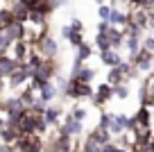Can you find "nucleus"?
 <instances>
[{
	"label": "nucleus",
	"mask_w": 154,
	"mask_h": 152,
	"mask_svg": "<svg viewBox=\"0 0 154 152\" xmlns=\"http://www.w3.org/2000/svg\"><path fill=\"white\" fill-rule=\"evenodd\" d=\"M140 48L154 55V34H145V36L140 39Z\"/></svg>",
	"instance_id": "nucleus-28"
},
{
	"label": "nucleus",
	"mask_w": 154,
	"mask_h": 152,
	"mask_svg": "<svg viewBox=\"0 0 154 152\" xmlns=\"http://www.w3.org/2000/svg\"><path fill=\"white\" fill-rule=\"evenodd\" d=\"M29 77H32V71H29V66L25 62L18 64V68H16L14 73H11L9 77H7V89L9 91H20L23 86L29 84Z\"/></svg>",
	"instance_id": "nucleus-3"
},
{
	"label": "nucleus",
	"mask_w": 154,
	"mask_h": 152,
	"mask_svg": "<svg viewBox=\"0 0 154 152\" xmlns=\"http://www.w3.org/2000/svg\"><path fill=\"white\" fill-rule=\"evenodd\" d=\"M147 147H149V152H154V138L149 141V145H147Z\"/></svg>",
	"instance_id": "nucleus-37"
},
{
	"label": "nucleus",
	"mask_w": 154,
	"mask_h": 152,
	"mask_svg": "<svg viewBox=\"0 0 154 152\" xmlns=\"http://www.w3.org/2000/svg\"><path fill=\"white\" fill-rule=\"evenodd\" d=\"M70 32H72V30H70V25H61V30H59V34H61V39H63V41H68Z\"/></svg>",
	"instance_id": "nucleus-33"
},
{
	"label": "nucleus",
	"mask_w": 154,
	"mask_h": 152,
	"mask_svg": "<svg viewBox=\"0 0 154 152\" xmlns=\"http://www.w3.org/2000/svg\"><path fill=\"white\" fill-rule=\"evenodd\" d=\"M100 152H118V145H116L113 141H111V143H104V145L100 147Z\"/></svg>",
	"instance_id": "nucleus-32"
},
{
	"label": "nucleus",
	"mask_w": 154,
	"mask_h": 152,
	"mask_svg": "<svg viewBox=\"0 0 154 152\" xmlns=\"http://www.w3.org/2000/svg\"><path fill=\"white\" fill-rule=\"evenodd\" d=\"M68 116H70L72 120H77V123H84V120H86V116H88V109H86V107L75 105L70 111H68Z\"/></svg>",
	"instance_id": "nucleus-23"
},
{
	"label": "nucleus",
	"mask_w": 154,
	"mask_h": 152,
	"mask_svg": "<svg viewBox=\"0 0 154 152\" xmlns=\"http://www.w3.org/2000/svg\"><path fill=\"white\" fill-rule=\"evenodd\" d=\"M61 93H63L66 100H86V98L93 95V84H84V82H77V80H68Z\"/></svg>",
	"instance_id": "nucleus-1"
},
{
	"label": "nucleus",
	"mask_w": 154,
	"mask_h": 152,
	"mask_svg": "<svg viewBox=\"0 0 154 152\" xmlns=\"http://www.w3.org/2000/svg\"><path fill=\"white\" fill-rule=\"evenodd\" d=\"M75 57L77 59H82V62H86V59L88 57H91V55H93V43H86V41H84L82 43V46H79V48H75Z\"/></svg>",
	"instance_id": "nucleus-24"
},
{
	"label": "nucleus",
	"mask_w": 154,
	"mask_h": 152,
	"mask_svg": "<svg viewBox=\"0 0 154 152\" xmlns=\"http://www.w3.org/2000/svg\"><path fill=\"white\" fill-rule=\"evenodd\" d=\"M29 50H32V46H29L27 41H14L5 55H9V57L16 59V62H25V59H27V55H29Z\"/></svg>",
	"instance_id": "nucleus-7"
},
{
	"label": "nucleus",
	"mask_w": 154,
	"mask_h": 152,
	"mask_svg": "<svg viewBox=\"0 0 154 152\" xmlns=\"http://www.w3.org/2000/svg\"><path fill=\"white\" fill-rule=\"evenodd\" d=\"M111 123H113V114L111 111H100V120H97V127H104L109 129Z\"/></svg>",
	"instance_id": "nucleus-27"
},
{
	"label": "nucleus",
	"mask_w": 154,
	"mask_h": 152,
	"mask_svg": "<svg viewBox=\"0 0 154 152\" xmlns=\"http://www.w3.org/2000/svg\"><path fill=\"white\" fill-rule=\"evenodd\" d=\"M59 93H61V91L54 86V82H48L43 89L38 91V100H41V102H45V105H52L54 98H59Z\"/></svg>",
	"instance_id": "nucleus-13"
},
{
	"label": "nucleus",
	"mask_w": 154,
	"mask_h": 152,
	"mask_svg": "<svg viewBox=\"0 0 154 152\" xmlns=\"http://www.w3.org/2000/svg\"><path fill=\"white\" fill-rule=\"evenodd\" d=\"M104 82H106V84H111V86L127 84V80H125V75H122V71H120V68H109V71H106Z\"/></svg>",
	"instance_id": "nucleus-21"
},
{
	"label": "nucleus",
	"mask_w": 154,
	"mask_h": 152,
	"mask_svg": "<svg viewBox=\"0 0 154 152\" xmlns=\"http://www.w3.org/2000/svg\"><path fill=\"white\" fill-rule=\"evenodd\" d=\"M113 98L127 100V98H129V84H118V86H113Z\"/></svg>",
	"instance_id": "nucleus-26"
},
{
	"label": "nucleus",
	"mask_w": 154,
	"mask_h": 152,
	"mask_svg": "<svg viewBox=\"0 0 154 152\" xmlns=\"http://www.w3.org/2000/svg\"><path fill=\"white\" fill-rule=\"evenodd\" d=\"M109 14H111V5H97V16H100V21H106L109 18Z\"/></svg>",
	"instance_id": "nucleus-30"
},
{
	"label": "nucleus",
	"mask_w": 154,
	"mask_h": 152,
	"mask_svg": "<svg viewBox=\"0 0 154 152\" xmlns=\"http://www.w3.org/2000/svg\"><path fill=\"white\" fill-rule=\"evenodd\" d=\"M27 107L20 102L18 95H9V98H2V114H9V111H23Z\"/></svg>",
	"instance_id": "nucleus-17"
},
{
	"label": "nucleus",
	"mask_w": 154,
	"mask_h": 152,
	"mask_svg": "<svg viewBox=\"0 0 154 152\" xmlns=\"http://www.w3.org/2000/svg\"><path fill=\"white\" fill-rule=\"evenodd\" d=\"M111 100H113V86L106 84V82H100V84L93 89V95H91L93 107L102 109V107H104L106 102H111Z\"/></svg>",
	"instance_id": "nucleus-5"
},
{
	"label": "nucleus",
	"mask_w": 154,
	"mask_h": 152,
	"mask_svg": "<svg viewBox=\"0 0 154 152\" xmlns=\"http://www.w3.org/2000/svg\"><path fill=\"white\" fill-rule=\"evenodd\" d=\"M18 129L16 127H9V125H7V127H2L0 129V143H5V145H14L16 141H18Z\"/></svg>",
	"instance_id": "nucleus-20"
},
{
	"label": "nucleus",
	"mask_w": 154,
	"mask_h": 152,
	"mask_svg": "<svg viewBox=\"0 0 154 152\" xmlns=\"http://www.w3.org/2000/svg\"><path fill=\"white\" fill-rule=\"evenodd\" d=\"M11 23H16V21H14V14H11L9 5H5V7H0V27L5 30V27H9Z\"/></svg>",
	"instance_id": "nucleus-22"
},
{
	"label": "nucleus",
	"mask_w": 154,
	"mask_h": 152,
	"mask_svg": "<svg viewBox=\"0 0 154 152\" xmlns=\"http://www.w3.org/2000/svg\"><path fill=\"white\" fill-rule=\"evenodd\" d=\"M16 95L20 98V102H23V105L27 107V109H29V107H32L34 102L38 100V93H36V91H34V89H32L29 84H27V86H23V89H20V91H18Z\"/></svg>",
	"instance_id": "nucleus-18"
},
{
	"label": "nucleus",
	"mask_w": 154,
	"mask_h": 152,
	"mask_svg": "<svg viewBox=\"0 0 154 152\" xmlns=\"http://www.w3.org/2000/svg\"><path fill=\"white\" fill-rule=\"evenodd\" d=\"M0 114H2V98H0Z\"/></svg>",
	"instance_id": "nucleus-39"
},
{
	"label": "nucleus",
	"mask_w": 154,
	"mask_h": 152,
	"mask_svg": "<svg viewBox=\"0 0 154 152\" xmlns=\"http://www.w3.org/2000/svg\"><path fill=\"white\" fill-rule=\"evenodd\" d=\"M106 39H109L111 50H120V48H122V41H125L122 27H113V25H111V27H109V32H106Z\"/></svg>",
	"instance_id": "nucleus-15"
},
{
	"label": "nucleus",
	"mask_w": 154,
	"mask_h": 152,
	"mask_svg": "<svg viewBox=\"0 0 154 152\" xmlns=\"http://www.w3.org/2000/svg\"><path fill=\"white\" fill-rule=\"evenodd\" d=\"M34 48H36V52L43 59H57L59 57V43H57V39H54L50 32L45 34L43 39H38V41L34 43Z\"/></svg>",
	"instance_id": "nucleus-4"
},
{
	"label": "nucleus",
	"mask_w": 154,
	"mask_h": 152,
	"mask_svg": "<svg viewBox=\"0 0 154 152\" xmlns=\"http://www.w3.org/2000/svg\"><path fill=\"white\" fill-rule=\"evenodd\" d=\"M152 107L154 105H149V107H138V111L134 114V120H136V125L138 127H152ZM154 129V127H152Z\"/></svg>",
	"instance_id": "nucleus-10"
},
{
	"label": "nucleus",
	"mask_w": 154,
	"mask_h": 152,
	"mask_svg": "<svg viewBox=\"0 0 154 152\" xmlns=\"http://www.w3.org/2000/svg\"><path fill=\"white\" fill-rule=\"evenodd\" d=\"M70 30H72V32H84V23H82V18L72 16V18H70Z\"/></svg>",
	"instance_id": "nucleus-31"
},
{
	"label": "nucleus",
	"mask_w": 154,
	"mask_h": 152,
	"mask_svg": "<svg viewBox=\"0 0 154 152\" xmlns=\"http://www.w3.org/2000/svg\"><path fill=\"white\" fill-rule=\"evenodd\" d=\"M2 127H7V118H5L2 114H0V129H2Z\"/></svg>",
	"instance_id": "nucleus-36"
},
{
	"label": "nucleus",
	"mask_w": 154,
	"mask_h": 152,
	"mask_svg": "<svg viewBox=\"0 0 154 152\" xmlns=\"http://www.w3.org/2000/svg\"><path fill=\"white\" fill-rule=\"evenodd\" d=\"M109 27H111V25L106 23V21H100V23H97V34H106Z\"/></svg>",
	"instance_id": "nucleus-34"
},
{
	"label": "nucleus",
	"mask_w": 154,
	"mask_h": 152,
	"mask_svg": "<svg viewBox=\"0 0 154 152\" xmlns=\"http://www.w3.org/2000/svg\"><path fill=\"white\" fill-rule=\"evenodd\" d=\"M147 27H149V30H154V9H149V11H147Z\"/></svg>",
	"instance_id": "nucleus-35"
},
{
	"label": "nucleus",
	"mask_w": 154,
	"mask_h": 152,
	"mask_svg": "<svg viewBox=\"0 0 154 152\" xmlns=\"http://www.w3.org/2000/svg\"><path fill=\"white\" fill-rule=\"evenodd\" d=\"M43 147H45V138L38 134H23L14 143L16 152H43Z\"/></svg>",
	"instance_id": "nucleus-2"
},
{
	"label": "nucleus",
	"mask_w": 154,
	"mask_h": 152,
	"mask_svg": "<svg viewBox=\"0 0 154 152\" xmlns=\"http://www.w3.org/2000/svg\"><path fill=\"white\" fill-rule=\"evenodd\" d=\"M20 62H16V59H11L9 55H0V77L2 80H7V77L11 75V73L18 68Z\"/></svg>",
	"instance_id": "nucleus-12"
},
{
	"label": "nucleus",
	"mask_w": 154,
	"mask_h": 152,
	"mask_svg": "<svg viewBox=\"0 0 154 152\" xmlns=\"http://www.w3.org/2000/svg\"><path fill=\"white\" fill-rule=\"evenodd\" d=\"M88 138H91V141L93 143H97V145H104V143H111V141H113V136H111V134H109V129H104V127H97V125H95V127H93L91 129V134H88Z\"/></svg>",
	"instance_id": "nucleus-14"
},
{
	"label": "nucleus",
	"mask_w": 154,
	"mask_h": 152,
	"mask_svg": "<svg viewBox=\"0 0 154 152\" xmlns=\"http://www.w3.org/2000/svg\"><path fill=\"white\" fill-rule=\"evenodd\" d=\"M95 2H97V5H104V0H95Z\"/></svg>",
	"instance_id": "nucleus-38"
},
{
	"label": "nucleus",
	"mask_w": 154,
	"mask_h": 152,
	"mask_svg": "<svg viewBox=\"0 0 154 152\" xmlns=\"http://www.w3.org/2000/svg\"><path fill=\"white\" fill-rule=\"evenodd\" d=\"M100 62L106 68H118L122 64V55L118 50H104V52H100Z\"/></svg>",
	"instance_id": "nucleus-11"
},
{
	"label": "nucleus",
	"mask_w": 154,
	"mask_h": 152,
	"mask_svg": "<svg viewBox=\"0 0 154 152\" xmlns=\"http://www.w3.org/2000/svg\"><path fill=\"white\" fill-rule=\"evenodd\" d=\"M9 9H11V14H14V21H16V23H27L29 9H27L25 5H20V2H16V0H11V2H9Z\"/></svg>",
	"instance_id": "nucleus-16"
},
{
	"label": "nucleus",
	"mask_w": 154,
	"mask_h": 152,
	"mask_svg": "<svg viewBox=\"0 0 154 152\" xmlns=\"http://www.w3.org/2000/svg\"><path fill=\"white\" fill-rule=\"evenodd\" d=\"M61 116H63V107L61 105H48L43 111V120L48 123V127H57L61 123Z\"/></svg>",
	"instance_id": "nucleus-8"
},
{
	"label": "nucleus",
	"mask_w": 154,
	"mask_h": 152,
	"mask_svg": "<svg viewBox=\"0 0 154 152\" xmlns=\"http://www.w3.org/2000/svg\"><path fill=\"white\" fill-rule=\"evenodd\" d=\"M95 75H97V68L95 66H86V64H84V66L79 68L75 75H70L68 80H77V82H84V84H91V82L95 80Z\"/></svg>",
	"instance_id": "nucleus-9"
},
{
	"label": "nucleus",
	"mask_w": 154,
	"mask_h": 152,
	"mask_svg": "<svg viewBox=\"0 0 154 152\" xmlns=\"http://www.w3.org/2000/svg\"><path fill=\"white\" fill-rule=\"evenodd\" d=\"M131 64L136 66V71H138L140 75H149V73H154V55L147 52V50H143V48H140V52L134 57Z\"/></svg>",
	"instance_id": "nucleus-6"
},
{
	"label": "nucleus",
	"mask_w": 154,
	"mask_h": 152,
	"mask_svg": "<svg viewBox=\"0 0 154 152\" xmlns=\"http://www.w3.org/2000/svg\"><path fill=\"white\" fill-rule=\"evenodd\" d=\"M106 23L113 25V27H125V23H127V11L118 9V7H111V14H109V18H106Z\"/></svg>",
	"instance_id": "nucleus-19"
},
{
	"label": "nucleus",
	"mask_w": 154,
	"mask_h": 152,
	"mask_svg": "<svg viewBox=\"0 0 154 152\" xmlns=\"http://www.w3.org/2000/svg\"><path fill=\"white\" fill-rule=\"evenodd\" d=\"M93 48H97L100 52H104V50H111L106 34H95V39H93Z\"/></svg>",
	"instance_id": "nucleus-25"
},
{
	"label": "nucleus",
	"mask_w": 154,
	"mask_h": 152,
	"mask_svg": "<svg viewBox=\"0 0 154 152\" xmlns=\"http://www.w3.org/2000/svg\"><path fill=\"white\" fill-rule=\"evenodd\" d=\"M68 43H70L72 48H79L84 43V34L82 32H70V36H68Z\"/></svg>",
	"instance_id": "nucleus-29"
}]
</instances>
